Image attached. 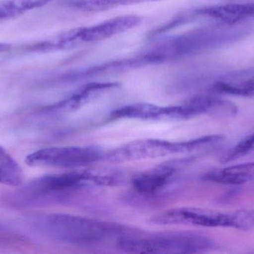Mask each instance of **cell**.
Wrapping results in <instances>:
<instances>
[{
    "label": "cell",
    "mask_w": 254,
    "mask_h": 254,
    "mask_svg": "<svg viewBox=\"0 0 254 254\" xmlns=\"http://www.w3.org/2000/svg\"><path fill=\"white\" fill-rule=\"evenodd\" d=\"M42 227L52 240L71 245L100 243L124 231L123 227L116 224L65 213L46 216Z\"/></svg>",
    "instance_id": "obj_1"
},
{
    "label": "cell",
    "mask_w": 254,
    "mask_h": 254,
    "mask_svg": "<svg viewBox=\"0 0 254 254\" xmlns=\"http://www.w3.org/2000/svg\"><path fill=\"white\" fill-rule=\"evenodd\" d=\"M117 247L130 254H202L217 248L205 236L193 233H166L146 237H121Z\"/></svg>",
    "instance_id": "obj_2"
},
{
    "label": "cell",
    "mask_w": 254,
    "mask_h": 254,
    "mask_svg": "<svg viewBox=\"0 0 254 254\" xmlns=\"http://www.w3.org/2000/svg\"><path fill=\"white\" fill-rule=\"evenodd\" d=\"M225 139L223 135L216 134L176 143L156 139L135 140L116 149L110 155V159L125 162L208 150L222 144Z\"/></svg>",
    "instance_id": "obj_3"
},
{
    "label": "cell",
    "mask_w": 254,
    "mask_h": 254,
    "mask_svg": "<svg viewBox=\"0 0 254 254\" xmlns=\"http://www.w3.org/2000/svg\"><path fill=\"white\" fill-rule=\"evenodd\" d=\"M163 225H194L205 228H230L241 230L242 210L219 212L195 207H181L165 210L152 219Z\"/></svg>",
    "instance_id": "obj_4"
},
{
    "label": "cell",
    "mask_w": 254,
    "mask_h": 254,
    "mask_svg": "<svg viewBox=\"0 0 254 254\" xmlns=\"http://www.w3.org/2000/svg\"><path fill=\"white\" fill-rule=\"evenodd\" d=\"M102 152L89 146H65L40 149L28 155L25 163L30 167L74 168L99 161Z\"/></svg>",
    "instance_id": "obj_5"
},
{
    "label": "cell",
    "mask_w": 254,
    "mask_h": 254,
    "mask_svg": "<svg viewBox=\"0 0 254 254\" xmlns=\"http://www.w3.org/2000/svg\"><path fill=\"white\" fill-rule=\"evenodd\" d=\"M89 182L92 183H111V178L95 177L87 173L68 172L63 174L42 176L30 182L22 189L20 195L26 198L27 201L40 199L52 194L60 193L70 189H76Z\"/></svg>",
    "instance_id": "obj_6"
},
{
    "label": "cell",
    "mask_w": 254,
    "mask_h": 254,
    "mask_svg": "<svg viewBox=\"0 0 254 254\" xmlns=\"http://www.w3.org/2000/svg\"><path fill=\"white\" fill-rule=\"evenodd\" d=\"M140 21V17L134 15L118 16L92 26L74 28V37L78 45L94 43L131 29L137 26Z\"/></svg>",
    "instance_id": "obj_7"
},
{
    "label": "cell",
    "mask_w": 254,
    "mask_h": 254,
    "mask_svg": "<svg viewBox=\"0 0 254 254\" xmlns=\"http://www.w3.org/2000/svg\"><path fill=\"white\" fill-rule=\"evenodd\" d=\"M110 119H139L149 120H181L180 105L160 107L155 104L139 103L124 106L114 110Z\"/></svg>",
    "instance_id": "obj_8"
},
{
    "label": "cell",
    "mask_w": 254,
    "mask_h": 254,
    "mask_svg": "<svg viewBox=\"0 0 254 254\" xmlns=\"http://www.w3.org/2000/svg\"><path fill=\"white\" fill-rule=\"evenodd\" d=\"M199 16L211 18L225 25H235L254 19V2L230 3L197 9Z\"/></svg>",
    "instance_id": "obj_9"
},
{
    "label": "cell",
    "mask_w": 254,
    "mask_h": 254,
    "mask_svg": "<svg viewBox=\"0 0 254 254\" xmlns=\"http://www.w3.org/2000/svg\"><path fill=\"white\" fill-rule=\"evenodd\" d=\"M213 89L227 95L254 97V67L226 75L215 83Z\"/></svg>",
    "instance_id": "obj_10"
},
{
    "label": "cell",
    "mask_w": 254,
    "mask_h": 254,
    "mask_svg": "<svg viewBox=\"0 0 254 254\" xmlns=\"http://www.w3.org/2000/svg\"><path fill=\"white\" fill-rule=\"evenodd\" d=\"M206 181L224 185L245 184L254 181V162L213 170L203 176Z\"/></svg>",
    "instance_id": "obj_11"
},
{
    "label": "cell",
    "mask_w": 254,
    "mask_h": 254,
    "mask_svg": "<svg viewBox=\"0 0 254 254\" xmlns=\"http://www.w3.org/2000/svg\"><path fill=\"white\" fill-rule=\"evenodd\" d=\"M173 172V169L170 167H161L143 173L134 177L132 181L133 186L140 193H155L167 184Z\"/></svg>",
    "instance_id": "obj_12"
},
{
    "label": "cell",
    "mask_w": 254,
    "mask_h": 254,
    "mask_svg": "<svg viewBox=\"0 0 254 254\" xmlns=\"http://www.w3.org/2000/svg\"><path fill=\"white\" fill-rule=\"evenodd\" d=\"M117 86L116 83H92L82 87L69 98L64 99L58 104L51 106V110H74L91 101L92 98L104 91Z\"/></svg>",
    "instance_id": "obj_13"
},
{
    "label": "cell",
    "mask_w": 254,
    "mask_h": 254,
    "mask_svg": "<svg viewBox=\"0 0 254 254\" xmlns=\"http://www.w3.org/2000/svg\"><path fill=\"white\" fill-rule=\"evenodd\" d=\"M22 168L10 154L0 146V183L10 186H19L23 182Z\"/></svg>",
    "instance_id": "obj_14"
},
{
    "label": "cell",
    "mask_w": 254,
    "mask_h": 254,
    "mask_svg": "<svg viewBox=\"0 0 254 254\" xmlns=\"http://www.w3.org/2000/svg\"><path fill=\"white\" fill-rule=\"evenodd\" d=\"M161 0H73L71 4L83 11L95 12L107 10L118 6L137 4Z\"/></svg>",
    "instance_id": "obj_15"
},
{
    "label": "cell",
    "mask_w": 254,
    "mask_h": 254,
    "mask_svg": "<svg viewBox=\"0 0 254 254\" xmlns=\"http://www.w3.org/2000/svg\"><path fill=\"white\" fill-rule=\"evenodd\" d=\"M53 1L55 0H1L0 5L13 17L28 10L43 7Z\"/></svg>",
    "instance_id": "obj_16"
},
{
    "label": "cell",
    "mask_w": 254,
    "mask_h": 254,
    "mask_svg": "<svg viewBox=\"0 0 254 254\" xmlns=\"http://www.w3.org/2000/svg\"><path fill=\"white\" fill-rule=\"evenodd\" d=\"M10 13L6 11L1 5H0V19H7V18H11Z\"/></svg>",
    "instance_id": "obj_17"
},
{
    "label": "cell",
    "mask_w": 254,
    "mask_h": 254,
    "mask_svg": "<svg viewBox=\"0 0 254 254\" xmlns=\"http://www.w3.org/2000/svg\"><path fill=\"white\" fill-rule=\"evenodd\" d=\"M10 48V45L7 44V43H0V52L8 50Z\"/></svg>",
    "instance_id": "obj_18"
}]
</instances>
